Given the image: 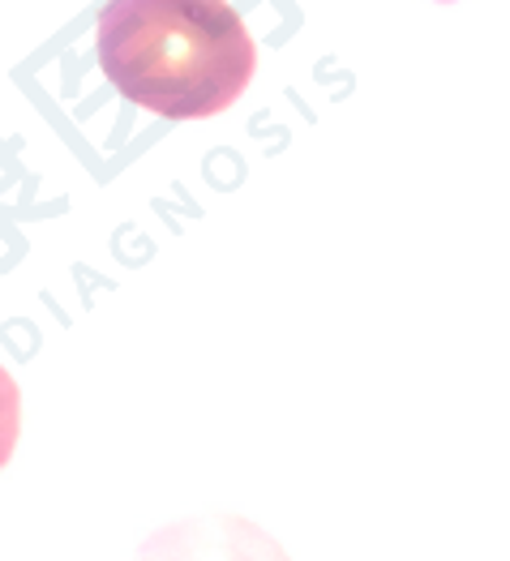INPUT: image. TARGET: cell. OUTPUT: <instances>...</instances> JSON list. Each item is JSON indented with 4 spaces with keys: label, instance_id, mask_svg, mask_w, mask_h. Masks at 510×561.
I'll return each mask as SVG.
<instances>
[{
    "label": "cell",
    "instance_id": "obj_1",
    "mask_svg": "<svg viewBox=\"0 0 510 561\" xmlns=\"http://www.w3.org/2000/svg\"><path fill=\"white\" fill-rule=\"evenodd\" d=\"M94 56L112 91L163 121L219 116L258 73V44L228 0H107Z\"/></svg>",
    "mask_w": 510,
    "mask_h": 561
},
{
    "label": "cell",
    "instance_id": "obj_2",
    "mask_svg": "<svg viewBox=\"0 0 510 561\" xmlns=\"http://www.w3.org/2000/svg\"><path fill=\"white\" fill-rule=\"evenodd\" d=\"M18 437H22V390H18L13 374L0 365V471L9 468Z\"/></svg>",
    "mask_w": 510,
    "mask_h": 561
}]
</instances>
